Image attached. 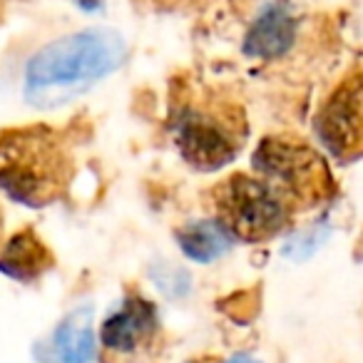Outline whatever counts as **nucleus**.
<instances>
[{"label": "nucleus", "mask_w": 363, "mask_h": 363, "mask_svg": "<svg viewBox=\"0 0 363 363\" xmlns=\"http://www.w3.org/2000/svg\"><path fill=\"white\" fill-rule=\"evenodd\" d=\"M72 150L62 132L48 125L0 132V189L16 202L43 209L67 192Z\"/></svg>", "instance_id": "2"}, {"label": "nucleus", "mask_w": 363, "mask_h": 363, "mask_svg": "<svg viewBox=\"0 0 363 363\" xmlns=\"http://www.w3.org/2000/svg\"><path fill=\"white\" fill-rule=\"evenodd\" d=\"M252 164L289 209H311L333 192L331 172L321 155L294 137H267L254 152Z\"/></svg>", "instance_id": "3"}, {"label": "nucleus", "mask_w": 363, "mask_h": 363, "mask_svg": "<svg viewBox=\"0 0 363 363\" xmlns=\"http://www.w3.org/2000/svg\"><path fill=\"white\" fill-rule=\"evenodd\" d=\"M321 242H323V229H313V232H308V234H296V237L289 242V247L284 249V254L291 259H306L311 252H316Z\"/></svg>", "instance_id": "12"}, {"label": "nucleus", "mask_w": 363, "mask_h": 363, "mask_svg": "<svg viewBox=\"0 0 363 363\" xmlns=\"http://www.w3.org/2000/svg\"><path fill=\"white\" fill-rule=\"evenodd\" d=\"M127 57V43L110 28H87L48 43L26 67V100L60 107L105 80Z\"/></svg>", "instance_id": "1"}, {"label": "nucleus", "mask_w": 363, "mask_h": 363, "mask_svg": "<svg viewBox=\"0 0 363 363\" xmlns=\"http://www.w3.org/2000/svg\"><path fill=\"white\" fill-rule=\"evenodd\" d=\"M55 356L60 363H92L95 358V331L92 308L80 306L70 311L55 331Z\"/></svg>", "instance_id": "9"}, {"label": "nucleus", "mask_w": 363, "mask_h": 363, "mask_svg": "<svg viewBox=\"0 0 363 363\" xmlns=\"http://www.w3.org/2000/svg\"><path fill=\"white\" fill-rule=\"evenodd\" d=\"M227 363H262V361H257V358H249V356H234V358H229Z\"/></svg>", "instance_id": "14"}, {"label": "nucleus", "mask_w": 363, "mask_h": 363, "mask_svg": "<svg viewBox=\"0 0 363 363\" xmlns=\"http://www.w3.org/2000/svg\"><path fill=\"white\" fill-rule=\"evenodd\" d=\"M75 3L82 11H97V8L102 6V0H75Z\"/></svg>", "instance_id": "13"}, {"label": "nucleus", "mask_w": 363, "mask_h": 363, "mask_svg": "<svg viewBox=\"0 0 363 363\" xmlns=\"http://www.w3.org/2000/svg\"><path fill=\"white\" fill-rule=\"evenodd\" d=\"M316 135L336 160L348 162L363 155V72L346 75L316 115Z\"/></svg>", "instance_id": "6"}, {"label": "nucleus", "mask_w": 363, "mask_h": 363, "mask_svg": "<svg viewBox=\"0 0 363 363\" xmlns=\"http://www.w3.org/2000/svg\"><path fill=\"white\" fill-rule=\"evenodd\" d=\"M157 326V308L142 296H127L102 323V346L117 356H130L152 343Z\"/></svg>", "instance_id": "7"}, {"label": "nucleus", "mask_w": 363, "mask_h": 363, "mask_svg": "<svg viewBox=\"0 0 363 363\" xmlns=\"http://www.w3.org/2000/svg\"><path fill=\"white\" fill-rule=\"evenodd\" d=\"M174 145L197 169H219L242 152L247 122L237 107L187 105L179 107L172 125Z\"/></svg>", "instance_id": "4"}, {"label": "nucleus", "mask_w": 363, "mask_h": 363, "mask_svg": "<svg viewBox=\"0 0 363 363\" xmlns=\"http://www.w3.org/2000/svg\"><path fill=\"white\" fill-rule=\"evenodd\" d=\"M217 222L244 242H267L289 224L291 209L259 177L232 174L214 189Z\"/></svg>", "instance_id": "5"}, {"label": "nucleus", "mask_w": 363, "mask_h": 363, "mask_svg": "<svg viewBox=\"0 0 363 363\" xmlns=\"http://www.w3.org/2000/svg\"><path fill=\"white\" fill-rule=\"evenodd\" d=\"M177 244L189 259L199 264H209L222 254H227V249L232 247V234L219 222L199 219V222H189L182 229H177Z\"/></svg>", "instance_id": "11"}, {"label": "nucleus", "mask_w": 363, "mask_h": 363, "mask_svg": "<svg viewBox=\"0 0 363 363\" xmlns=\"http://www.w3.org/2000/svg\"><path fill=\"white\" fill-rule=\"evenodd\" d=\"M50 264V252L30 229L13 237L11 244L0 252V272L18 279V281H33L43 272H48Z\"/></svg>", "instance_id": "10"}, {"label": "nucleus", "mask_w": 363, "mask_h": 363, "mask_svg": "<svg viewBox=\"0 0 363 363\" xmlns=\"http://www.w3.org/2000/svg\"><path fill=\"white\" fill-rule=\"evenodd\" d=\"M296 40V18L284 3L267 6L244 35V52L259 60H274L291 50Z\"/></svg>", "instance_id": "8"}]
</instances>
